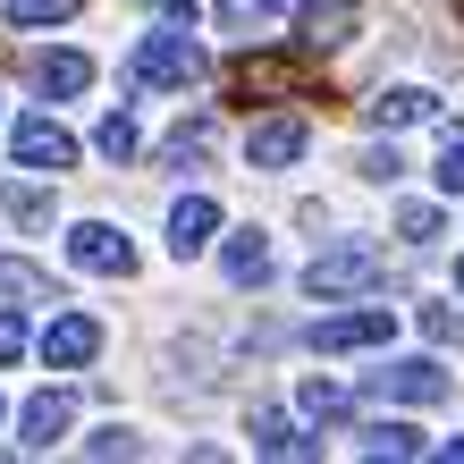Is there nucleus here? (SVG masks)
Wrapping results in <instances>:
<instances>
[{"label":"nucleus","mask_w":464,"mask_h":464,"mask_svg":"<svg viewBox=\"0 0 464 464\" xmlns=\"http://www.w3.org/2000/svg\"><path fill=\"white\" fill-rule=\"evenodd\" d=\"M354 456H380V464H405V456H430V440L414 422H363L354 430Z\"/></svg>","instance_id":"obj_14"},{"label":"nucleus","mask_w":464,"mask_h":464,"mask_svg":"<svg viewBox=\"0 0 464 464\" xmlns=\"http://www.w3.org/2000/svg\"><path fill=\"white\" fill-rule=\"evenodd\" d=\"M68 262L93 270V279H127V270H135V245H127L111 220H76V228H68Z\"/></svg>","instance_id":"obj_2"},{"label":"nucleus","mask_w":464,"mask_h":464,"mask_svg":"<svg viewBox=\"0 0 464 464\" xmlns=\"http://www.w3.org/2000/svg\"><path fill=\"white\" fill-rule=\"evenodd\" d=\"M85 456H144V440H135L127 422H102L93 440H85Z\"/></svg>","instance_id":"obj_24"},{"label":"nucleus","mask_w":464,"mask_h":464,"mask_svg":"<svg viewBox=\"0 0 464 464\" xmlns=\"http://www.w3.org/2000/svg\"><path fill=\"white\" fill-rule=\"evenodd\" d=\"M270 9H287V0H211V17H220L228 34H245V25H262Z\"/></svg>","instance_id":"obj_23"},{"label":"nucleus","mask_w":464,"mask_h":464,"mask_svg":"<svg viewBox=\"0 0 464 464\" xmlns=\"http://www.w3.org/2000/svg\"><path fill=\"white\" fill-rule=\"evenodd\" d=\"M354 25H363V9H354V0H304V9H295V34H304L313 51L354 43Z\"/></svg>","instance_id":"obj_8"},{"label":"nucleus","mask_w":464,"mask_h":464,"mask_svg":"<svg viewBox=\"0 0 464 464\" xmlns=\"http://www.w3.org/2000/svg\"><path fill=\"white\" fill-rule=\"evenodd\" d=\"M304 119H262L254 135H245V160H254V169H287V160H304Z\"/></svg>","instance_id":"obj_9"},{"label":"nucleus","mask_w":464,"mask_h":464,"mask_svg":"<svg viewBox=\"0 0 464 464\" xmlns=\"http://www.w3.org/2000/svg\"><path fill=\"white\" fill-rule=\"evenodd\" d=\"M448 9H456V17H464V0H448Z\"/></svg>","instance_id":"obj_31"},{"label":"nucleus","mask_w":464,"mask_h":464,"mask_svg":"<svg viewBox=\"0 0 464 464\" xmlns=\"http://www.w3.org/2000/svg\"><path fill=\"white\" fill-rule=\"evenodd\" d=\"M456 287H464V262H456Z\"/></svg>","instance_id":"obj_32"},{"label":"nucleus","mask_w":464,"mask_h":464,"mask_svg":"<svg viewBox=\"0 0 464 464\" xmlns=\"http://www.w3.org/2000/svg\"><path fill=\"white\" fill-rule=\"evenodd\" d=\"M295 405H304L313 422H338V414H354V397L338 389V380H304V397H295Z\"/></svg>","instance_id":"obj_19"},{"label":"nucleus","mask_w":464,"mask_h":464,"mask_svg":"<svg viewBox=\"0 0 464 464\" xmlns=\"http://www.w3.org/2000/svg\"><path fill=\"white\" fill-rule=\"evenodd\" d=\"M440 456H448V464H464V440H440Z\"/></svg>","instance_id":"obj_30"},{"label":"nucleus","mask_w":464,"mask_h":464,"mask_svg":"<svg viewBox=\"0 0 464 464\" xmlns=\"http://www.w3.org/2000/svg\"><path fill=\"white\" fill-rule=\"evenodd\" d=\"M0 287H9V295H34V304H51V279H43L34 262H17V254H0Z\"/></svg>","instance_id":"obj_21"},{"label":"nucleus","mask_w":464,"mask_h":464,"mask_svg":"<svg viewBox=\"0 0 464 464\" xmlns=\"http://www.w3.org/2000/svg\"><path fill=\"white\" fill-rule=\"evenodd\" d=\"M43 354H51L60 372L93 363V354H102V321H85V313H60V321H51V338H43Z\"/></svg>","instance_id":"obj_11"},{"label":"nucleus","mask_w":464,"mask_h":464,"mask_svg":"<svg viewBox=\"0 0 464 464\" xmlns=\"http://www.w3.org/2000/svg\"><path fill=\"white\" fill-rule=\"evenodd\" d=\"M397 169H405V160H397L389 144H380V152H363V178H372V186H397Z\"/></svg>","instance_id":"obj_28"},{"label":"nucleus","mask_w":464,"mask_h":464,"mask_svg":"<svg viewBox=\"0 0 464 464\" xmlns=\"http://www.w3.org/2000/svg\"><path fill=\"white\" fill-rule=\"evenodd\" d=\"M430 111H440V102H430L422 85H389V93L372 102V119H380V127H422Z\"/></svg>","instance_id":"obj_17"},{"label":"nucleus","mask_w":464,"mask_h":464,"mask_svg":"<svg viewBox=\"0 0 464 464\" xmlns=\"http://www.w3.org/2000/svg\"><path fill=\"white\" fill-rule=\"evenodd\" d=\"M211 152H220V119H186V127L169 135V144L152 152V169H203Z\"/></svg>","instance_id":"obj_13"},{"label":"nucleus","mask_w":464,"mask_h":464,"mask_svg":"<svg viewBox=\"0 0 464 464\" xmlns=\"http://www.w3.org/2000/svg\"><path fill=\"white\" fill-rule=\"evenodd\" d=\"M372 279H380V254H363V245H338V254H321L304 270L313 295H346V287H372Z\"/></svg>","instance_id":"obj_7"},{"label":"nucleus","mask_w":464,"mask_h":464,"mask_svg":"<svg viewBox=\"0 0 464 464\" xmlns=\"http://www.w3.org/2000/svg\"><path fill=\"white\" fill-rule=\"evenodd\" d=\"M68 422H76V397H68V389H43V397H25V414H17V448H51Z\"/></svg>","instance_id":"obj_10"},{"label":"nucleus","mask_w":464,"mask_h":464,"mask_svg":"<svg viewBox=\"0 0 464 464\" xmlns=\"http://www.w3.org/2000/svg\"><path fill=\"white\" fill-rule=\"evenodd\" d=\"M9 160H17V169L60 178L68 160H76V135H68V127H51V119H17V127H9Z\"/></svg>","instance_id":"obj_3"},{"label":"nucleus","mask_w":464,"mask_h":464,"mask_svg":"<svg viewBox=\"0 0 464 464\" xmlns=\"http://www.w3.org/2000/svg\"><path fill=\"white\" fill-rule=\"evenodd\" d=\"M17 76H25L34 93H51V102H76V93L93 85V60H85V51H25Z\"/></svg>","instance_id":"obj_4"},{"label":"nucleus","mask_w":464,"mask_h":464,"mask_svg":"<svg viewBox=\"0 0 464 464\" xmlns=\"http://www.w3.org/2000/svg\"><path fill=\"white\" fill-rule=\"evenodd\" d=\"M389 330H397V321L389 313H330V321H321V330H313V346L321 354H363V346H389Z\"/></svg>","instance_id":"obj_6"},{"label":"nucleus","mask_w":464,"mask_h":464,"mask_svg":"<svg viewBox=\"0 0 464 464\" xmlns=\"http://www.w3.org/2000/svg\"><path fill=\"white\" fill-rule=\"evenodd\" d=\"M85 0H9V25H68Z\"/></svg>","instance_id":"obj_20"},{"label":"nucleus","mask_w":464,"mask_h":464,"mask_svg":"<svg viewBox=\"0 0 464 464\" xmlns=\"http://www.w3.org/2000/svg\"><path fill=\"white\" fill-rule=\"evenodd\" d=\"M17 354H25V321L0 313V363H17Z\"/></svg>","instance_id":"obj_29"},{"label":"nucleus","mask_w":464,"mask_h":464,"mask_svg":"<svg viewBox=\"0 0 464 464\" xmlns=\"http://www.w3.org/2000/svg\"><path fill=\"white\" fill-rule=\"evenodd\" d=\"M245 430H254V448H262V456H313V440L279 414V405H254V422H245Z\"/></svg>","instance_id":"obj_16"},{"label":"nucleus","mask_w":464,"mask_h":464,"mask_svg":"<svg viewBox=\"0 0 464 464\" xmlns=\"http://www.w3.org/2000/svg\"><path fill=\"white\" fill-rule=\"evenodd\" d=\"M211 228H220V203H211V195H186V203L169 211V254H203Z\"/></svg>","instance_id":"obj_15"},{"label":"nucleus","mask_w":464,"mask_h":464,"mask_svg":"<svg viewBox=\"0 0 464 464\" xmlns=\"http://www.w3.org/2000/svg\"><path fill=\"white\" fill-rule=\"evenodd\" d=\"M430 178H440V195H464V144H448V152H440V169H430Z\"/></svg>","instance_id":"obj_27"},{"label":"nucleus","mask_w":464,"mask_h":464,"mask_svg":"<svg viewBox=\"0 0 464 464\" xmlns=\"http://www.w3.org/2000/svg\"><path fill=\"white\" fill-rule=\"evenodd\" d=\"M397 237H405V245H440V237H448V220H440L430 203H405V211H397Z\"/></svg>","instance_id":"obj_22"},{"label":"nucleus","mask_w":464,"mask_h":464,"mask_svg":"<svg viewBox=\"0 0 464 464\" xmlns=\"http://www.w3.org/2000/svg\"><path fill=\"white\" fill-rule=\"evenodd\" d=\"M93 144H102V160H135V119H127V111H119V119H102Z\"/></svg>","instance_id":"obj_25"},{"label":"nucleus","mask_w":464,"mask_h":464,"mask_svg":"<svg viewBox=\"0 0 464 464\" xmlns=\"http://www.w3.org/2000/svg\"><path fill=\"white\" fill-rule=\"evenodd\" d=\"M220 279H228V287H262V279H270V237H262V228H237V237L220 245Z\"/></svg>","instance_id":"obj_12"},{"label":"nucleus","mask_w":464,"mask_h":464,"mask_svg":"<svg viewBox=\"0 0 464 464\" xmlns=\"http://www.w3.org/2000/svg\"><path fill=\"white\" fill-rule=\"evenodd\" d=\"M422 330L430 338H464V313L456 304H422Z\"/></svg>","instance_id":"obj_26"},{"label":"nucleus","mask_w":464,"mask_h":464,"mask_svg":"<svg viewBox=\"0 0 464 464\" xmlns=\"http://www.w3.org/2000/svg\"><path fill=\"white\" fill-rule=\"evenodd\" d=\"M372 397H397V405H440L448 397V372L430 354H405V363H380L372 372Z\"/></svg>","instance_id":"obj_5"},{"label":"nucleus","mask_w":464,"mask_h":464,"mask_svg":"<svg viewBox=\"0 0 464 464\" xmlns=\"http://www.w3.org/2000/svg\"><path fill=\"white\" fill-rule=\"evenodd\" d=\"M203 76H211V60L178 34V25L152 34V43H135V60H127V85L135 93H186V85H203Z\"/></svg>","instance_id":"obj_1"},{"label":"nucleus","mask_w":464,"mask_h":464,"mask_svg":"<svg viewBox=\"0 0 464 464\" xmlns=\"http://www.w3.org/2000/svg\"><path fill=\"white\" fill-rule=\"evenodd\" d=\"M295 68L279 60V51H254V60H237V93H287Z\"/></svg>","instance_id":"obj_18"}]
</instances>
